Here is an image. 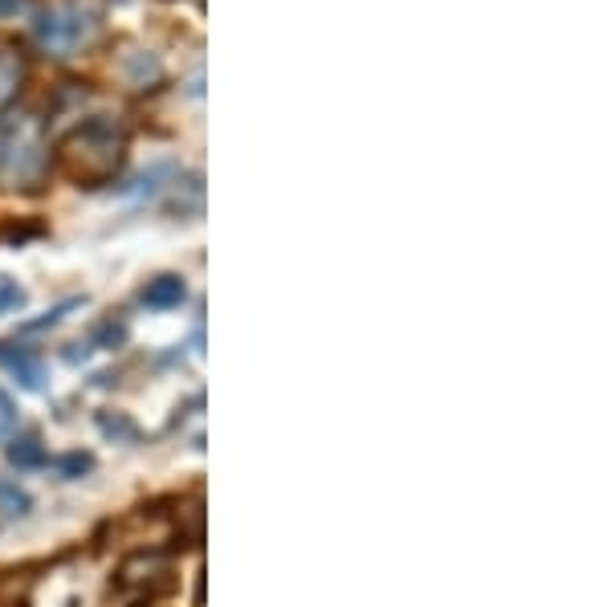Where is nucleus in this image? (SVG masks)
<instances>
[{"mask_svg":"<svg viewBox=\"0 0 611 607\" xmlns=\"http://www.w3.org/2000/svg\"><path fill=\"white\" fill-rule=\"evenodd\" d=\"M122 159H127V131L115 126L110 119H103V114L77 123L58 143V163L86 187L110 184L119 175Z\"/></svg>","mask_w":611,"mask_h":607,"instance_id":"1","label":"nucleus"},{"mask_svg":"<svg viewBox=\"0 0 611 607\" xmlns=\"http://www.w3.org/2000/svg\"><path fill=\"white\" fill-rule=\"evenodd\" d=\"M98 428H103L107 436H122V440H135V436H139V428L127 421V416H110V412H103V416H98Z\"/></svg>","mask_w":611,"mask_h":607,"instance_id":"12","label":"nucleus"},{"mask_svg":"<svg viewBox=\"0 0 611 607\" xmlns=\"http://www.w3.org/2000/svg\"><path fill=\"white\" fill-rule=\"evenodd\" d=\"M16 424H21V408H16V400L9 391L0 388V440H9L16 433Z\"/></svg>","mask_w":611,"mask_h":607,"instance_id":"10","label":"nucleus"},{"mask_svg":"<svg viewBox=\"0 0 611 607\" xmlns=\"http://www.w3.org/2000/svg\"><path fill=\"white\" fill-rule=\"evenodd\" d=\"M33 33H37V41L46 49H53V53H70V49H82L94 33H98V21H94V13H82V9L61 4V9L37 13Z\"/></svg>","mask_w":611,"mask_h":607,"instance_id":"3","label":"nucleus"},{"mask_svg":"<svg viewBox=\"0 0 611 607\" xmlns=\"http://www.w3.org/2000/svg\"><path fill=\"white\" fill-rule=\"evenodd\" d=\"M29 13V0H0V21H16Z\"/></svg>","mask_w":611,"mask_h":607,"instance_id":"14","label":"nucleus"},{"mask_svg":"<svg viewBox=\"0 0 611 607\" xmlns=\"http://www.w3.org/2000/svg\"><path fill=\"white\" fill-rule=\"evenodd\" d=\"M49 172L46 126L29 110L0 114V180L9 187H37Z\"/></svg>","mask_w":611,"mask_h":607,"instance_id":"2","label":"nucleus"},{"mask_svg":"<svg viewBox=\"0 0 611 607\" xmlns=\"http://www.w3.org/2000/svg\"><path fill=\"white\" fill-rule=\"evenodd\" d=\"M4 457H9L13 469H37V465H46V445H41L37 436H21V440H13V445L4 449Z\"/></svg>","mask_w":611,"mask_h":607,"instance_id":"8","label":"nucleus"},{"mask_svg":"<svg viewBox=\"0 0 611 607\" xmlns=\"http://www.w3.org/2000/svg\"><path fill=\"white\" fill-rule=\"evenodd\" d=\"M21 306H25V290H21L13 278H4V274H0V318L21 311Z\"/></svg>","mask_w":611,"mask_h":607,"instance_id":"11","label":"nucleus"},{"mask_svg":"<svg viewBox=\"0 0 611 607\" xmlns=\"http://www.w3.org/2000/svg\"><path fill=\"white\" fill-rule=\"evenodd\" d=\"M91 465H94V461H91V457H86V452H70V457L61 461V473H65V477L74 482V477H82V473H86V469H91Z\"/></svg>","mask_w":611,"mask_h":607,"instance_id":"13","label":"nucleus"},{"mask_svg":"<svg viewBox=\"0 0 611 607\" xmlns=\"http://www.w3.org/2000/svg\"><path fill=\"white\" fill-rule=\"evenodd\" d=\"M33 510V498L25 485L0 477V518H25Z\"/></svg>","mask_w":611,"mask_h":607,"instance_id":"9","label":"nucleus"},{"mask_svg":"<svg viewBox=\"0 0 611 607\" xmlns=\"http://www.w3.org/2000/svg\"><path fill=\"white\" fill-rule=\"evenodd\" d=\"M183 298H188L183 278H176V274H159V278H152L147 286H143L139 302H143L147 311H176Z\"/></svg>","mask_w":611,"mask_h":607,"instance_id":"6","label":"nucleus"},{"mask_svg":"<svg viewBox=\"0 0 611 607\" xmlns=\"http://www.w3.org/2000/svg\"><path fill=\"white\" fill-rule=\"evenodd\" d=\"M119 78L131 90H155L164 82V62L155 58L152 49H127L119 58Z\"/></svg>","mask_w":611,"mask_h":607,"instance_id":"5","label":"nucleus"},{"mask_svg":"<svg viewBox=\"0 0 611 607\" xmlns=\"http://www.w3.org/2000/svg\"><path fill=\"white\" fill-rule=\"evenodd\" d=\"M0 367L13 372V379L25 391H46V363L25 343H0Z\"/></svg>","mask_w":611,"mask_h":607,"instance_id":"4","label":"nucleus"},{"mask_svg":"<svg viewBox=\"0 0 611 607\" xmlns=\"http://www.w3.org/2000/svg\"><path fill=\"white\" fill-rule=\"evenodd\" d=\"M21 86H25V62L13 49H0V114H9Z\"/></svg>","mask_w":611,"mask_h":607,"instance_id":"7","label":"nucleus"}]
</instances>
